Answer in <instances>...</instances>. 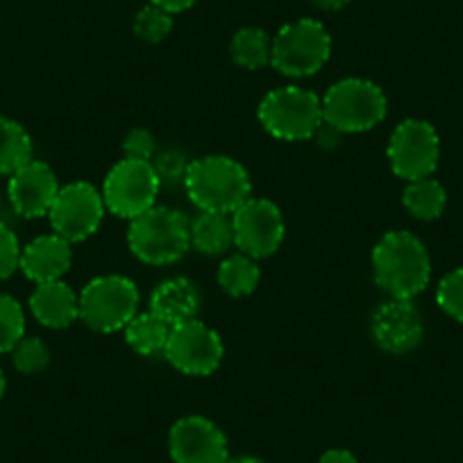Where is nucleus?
Masks as SVG:
<instances>
[{
  "label": "nucleus",
  "mask_w": 463,
  "mask_h": 463,
  "mask_svg": "<svg viewBox=\"0 0 463 463\" xmlns=\"http://www.w3.org/2000/svg\"><path fill=\"white\" fill-rule=\"evenodd\" d=\"M373 275L377 287L391 298L413 300L431 279L430 252L411 232H386L373 248Z\"/></svg>",
  "instance_id": "1"
},
{
  "label": "nucleus",
  "mask_w": 463,
  "mask_h": 463,
  "mask_svg": "<svg viewBox=\"0 0 463 463\" xmlns=\"http://www.w3.org/2000/svg\"><path fill=\"white\" fill-rule=\"evenodd\" d=\"M184 189L200 212L234 213L252 198V180L246 166L225 155H209L191 162Z\"/></svg>",
  "instance_id": "2"
},
{
  "label": "nucleus",
  "mask_w": 463,
  "mask_h": 463,
  "mask_svg": "<svg viewBox=\"0 0 463 463\" xmlns=\"http://www.w3.org/2000/svg\"><path fill=\"white\" fill-rule=\"evenodd\" d=\"M189 218L171 207H150L132 218L128 246L132 255L150 266L175 264L189 252Z\"/></svg>",
  "instance_id": "3"
},
{
  "label": "nucleus",
  "mask_w": 463,
  "mask_h": 463,
  "mask_svg": "<svg viewBox=\"0 0 463 463\" xmlns=\"http://www.w3.org/2000/svg\"><path fill=\"white\" fill-rule=\"evenodd\" d=\"M389 102L375 82L345 78L332 84L323 98V123L341 135L373 130L386 118Z\"/></svg>",
  "instance_id": "4"
},
{
  "label": "nucleus",
  "mask_w": 463,
  "mask_h": 463,
  "mask_svg": "<svg viewBox=\"0 0 463 463\" xmlns=\"http://www.w3.org/2000/svg\"><path fill=\"white\" fill-rule=\"evenodd\" d=\"M260 123L282 141H307L323 126V100L302 87H282L260 102Z\"/></svg>",
  "instance_id": "5"
},
{
  "label": "nucleus",
  "mask_w": 463,
  "mask_h": 463,
  "mask_svg": "<svg viewBox=\"0 0 463 463\" xmlns=\"http://www.w3.org/2000/svg\"><path fill=\"white\" fill-rule=\"evenodd\" d=\"M332 37L316 19L287 24L273 39L270 66L287 78H309L327 64Z\"/></svg>",
  "instance_id": "6"
},
{
  "label": "nucleus",
  "mask_w": 463,
  "mask_h": 463,
  "mask_svg": "<svg viewBox=\"0 0 463 463\" xmlns=\"http://www.w3.org/2000/svg\"><path fill=\"white\" fill-rule=\"evenodd\" d=\"M139 288L123 275H102L91 279L80 293V318L102 334L126 329L139 314Z\"/></svg>",
  "instance_id": "7"
},
{
  "label": "nucleus",
  "mask_w": 463,
  "mask_h": 463,
  "mask_svg": "<svg viewBox=\"0 0 463 463\" xmlns=\"http://www.w3.org/2000/svg\"><path fill=\"white\" fill-rule=\"evenodd\" d=\"M159 189L162 184H159L153 164L126 157L107 173L105 184H102V200H105L107 212L132 221L155 207Z\"/></svg>",
  "instance_id": "8"
},
{
  "label": "nucleus",
  "mask_w": 463,
  "mask_h": 463,
  "mask_svg": "<svg viewBox=\"0 0 463 463\" xmlns=\"http://www.w3.org/2000/svg\"><path fill=\"white\" fill-rule=\"evenodd\" d=\"M391 171L402 180L413 182L431 177L439 168L440 139L431 123L407 118L393 130L386 148Z\"/></svg>",
  "instance_id": "9"
},
{
  "label": "nucleus",
  "mask_w": 463,
  "mask_h": 463,
  "mask_svg": "<svg viewBox=\"0 0 463 463\" xmlns=\"http://www.w3.org/2000/svg\"><path fill=\"white\" fill-rule=\"evenodd\" d=\"M164 354L175 371L191 377H204L221 366L225 347L218 332L194 318L171 327Z\"/></svg>",
  "instance_id": "10"
},
{
  "label": "nucleus",
  "mask_w": 463,
  "mask_h": 463,
  "mask_svg": "<svg viewBox=\"0 0 463 463\" xmlns=\"http://www.w3.org/2000/svg\"><path fill=\"white\" fill-rule=\"evenodd\" d=\"M234 246L252 260H264L279 250L287 234L284 216L275 203L266 198H250L232 213Z\"/></svg>",
  "instance_id": "11"
},
{
  "label": "nucleus",
  "mask_w": 463,
  "mask_h": 463,
  "mask_svg": "<svg viewBox=\"0 0 463 463\" xmlns=\"http://www.w3.org/2000/svg\"><path fill=\"white\" fill-rule=\"evenodd\" d=\"M48 218L55 234L64 237L69 243H80L96 234L100 227L105 218V200L93 184L73 182L61 186Z\"/></svg>",
  "instance_id": "12"
},
{
  "label": "nucleus",
  "mask_w": 463,
  "mask_h": 463,
  "mask_svg": "<svg viewBox=\"0 0 463 463\" xmlns=\"http://www.w3.org/2000/svg\"><path fill=\"white\" fill-rule=\"evenodd\" d=\"M373 341L391 354H407L420 345L425 336V320L413 300L389 298L371 318Z\"/></svg>",
  "instance_id": "13"
},
{
  "label": "nucleus",
  "mask_w": 463,
  "mask_h": 463,
  "mask_svg": "<svg viewBox=\"0 0 463 463\" xmlns=\"http://www.w3.org/2000/svg\"><path fill=\"white\" fill-rule=\"evenodd\" d=\"M168 452L175 463H227L230 458L221 427L203 416H184L171 427Z\"/></svg>",
  "instance_id": "14"
},
{
  "label": "nucleus",
  "mask_w": 463,
  "mask_h": 463,
  "mask_svg": "<svg viewBox=\"0 0 463 463\" xmlns=\"http://www.w3.org/2000/svg\"><path fill=\"white\" fill-rule=\"evenodd\" d=\"M60 189L55 171L39 159H30L19 171L12 173L7 195L19 216L42 218L48 216Z\"/></svg>",
  "instance_id": "15"
},
{
  "label": "nucleus",
  "mask_w": 463,
  "mask_h": 463,
  "mask_svg": "<svg viewBox=\"0 0 463 463\" xmlns=\"http://www.w3.org/2000/svg\"><path fill=\"white\" fill-rule=\"evenodd\" d=\"M71 264H73V250L60 234H43L21 250V270L34 284L61 279L69 273Z\"/></svg>",
  "instance_id": "16"
},
{
  "label": "nucleus",
  "mask_w": 463,
  "mask_h": 463,
  "mask_svg": "<svg viewBox=\"0 0 463 463\" xmlns=\"http://www.w3.org/2000/svg\"><path fill=\"white\" fill-rule=\"evenodd\" d=\"M30 309L43 327L64 329L80 318V296L61 279L43 282L30 296Z\"/></svg>",
  "instance_id": "17"
},
{
  "label": "nucleus",
  "mask_w": 463,
  "mask_h": 463,
  "mask_svg": "<svg viewBox=\"0 0 463 463\" xmlns=\"http://www.w3.org/2000/svg\"><path fill=\"white\" fill-rule=\"evenodd\" d=\"M164 323L175 325L189 323L200 311V291L191 279L171 278L157 284L150 296V309Z\"/></svg>",
  "instance_id": "18"
},
{
  "label": "nucleus",
  "mask_w": 463,
  "mask_h": 463,
  "mask_svg": "<svg viewBox=\"0 0 463 463\" xmlns=\"http://www.w3.org/2000/svg\"><path fill=\"white\" fill-rule=\"evenodd\" d=\"M191 248L200 255L218 257L225 255L234 246V225L230 213L200 212L189 222Z\"/></svg>",
  "instance_id": "19"
},
{
  "label": "nucleus",
  "mask_w": 463,
  "mask_h": 463,
  "mask_svg": "<svg viewBox=\"0 0 463 463\" xmlns=\"http://www.w3.org/2000/svg\"><path fill=\"white\" fill-rule=\"evenodd\" d=\"M168 334H171V325H166L162 318H157L153 311L137 314L135 318L126 325L128 345H130L137 354H144V357H153V354L164 353Z\"/></svg>",
  "instance_id": "20"
},
{
  "label": "nucleus",
  "mask_w": 463,
  "mask_h": 463,
  "mask_svg": "<svg viewBox=\"0 0 463 463\" xmlns=\"http://www.w3.org/2000/svg\"><path fill=\"white\" fill-rule=\"evenodd\" d=\"M402 203L418 221H436L445 212L448 194L434 177H422V180L409 182L402 194Z\"/></svg>",
  "instance_id": "21"
},
{
  "label": "nucleus",
  "mask_w": 463,
  "mask_h": 463,
  "mask_svg": "<svg viewBox=\"0 0 463 463\" xmlns=\"http://www.w3.org/2000/svg\"><path fill=\"white\" fill-rule=\"evenodd\" d=\"M33 159V139L21 123L0 116V175H12Z\"/></svg>",
  "instance_id": "22"
},
{
  "label": "nucleus",
  "mask_w": 463,
  "mask_h": 463,
  "mask_svg": "<svg viewBox=\"0 0 463 463\" xmlns=\"http://www.w3.org/2000/svg\"><path fill=\"white\" fill-rule=\"evenodd\" d=\"M230 55L234 64L248 71H260L270 64L273 55V39L260 28H241L230 43Z\"/></svg>",
  "instance_id": "23"
},
{
  "label": "nucleus",
  "mask_w": 463,
  "mask_h": 463,
  "mask_svg": "<svg viewBox=\"0 0 463 463\" xmlns=\"http://www.w3.org/2000/svg\"><path fill=\"white\" fill-rule=\"evenodd\" d=\"M261 270L257 266V260L248 255H232L218 269V287L232 298L250 296L260 287Z\"/></svg>",
  "instance_id": "24"
},
{
  "label": "nucleus",
  "mask_w": 463,
  "mask_h": 463,
  "mask_svg": "<svg viewBox=\"0 0 463 463\" xmlns=\"http://www.w3.org/2000/svg\"><path fill=\"white\" fill-rule=\"evenodd\" d=\"M25 336V314L19 300L0 293V354L12 353Z\"/></svg>",
  "instance_id": "25"
},
{
  "label": "nucleus",
  "mask_w": 463,
  "mask_h": 463,
  "mask_svg": "<svg viewBox=\"0 0 463 463\" xmlns=\"http://www.w3.org/2000/svg\"><path fill=\"white\" fill-rule=\"evenodd\" d=\"M12 362L24 375H37L51 366V350L37 336H24L12 350Z\"/></svg>",
  "instance_id": "26"
},
{
  "label": "nucleus",
  "mask_w": 463,
  "mask_h": 463,
  "mask_svg": "<svg viewBox=\"0 0 463 463\" xmlns=\"http://www.w3.org/2000/svg\"><path fill=\"white\" fill-rule=\"evenodd\" d=\"M173 30V14L164 12L162 7L153 5L139 12L135 16V34L146 43H159L171 34Z\"/></svg>",
  "instance_id": "27"
},
{
  "label": "nucleus",
  "mask_w": 463,
  "mask_h": 463,
  "mask_svg": "<svg viewBox=\"0 0 463 463\" xmlns=\"http://www.w3.org/2000/svg\"><path fill=\"white\" fill-rule=\"evenodd\" d=\"M150 164H153L162 186L184 184L186 173H189L191 166V162H186V155L180 148L157 150V155H155V159Z\"/></svg>",
  "instance_id": "28"
},
{
  "label": "nucleus",
  "mask_w": 463,
  "mask_h": 463,
  "mask_svg": "<svg viewBox=\"0 0 463 463\" xmlns=\"http://www.w3.org/2000/svg\"><path fill=\"white\" fill-rule=\"evenodd\" d=\"M436 302L449 318L463 323V269L449 270L440 279L436 287Z\"/></svg>",
  "instance_id": "29"
},
{
  "label": "nucleus",
  "mask_w": 463,
  "mask_h": 463,
  "mask_svg": "<svg viewBox=\"0 0 463 463\" xmlns=\"http://www.w3.org/2000/svg\"><path fill=\"white\" fill-rule=\"evenodd\" d=\"M21 250L24 248L19 246L14 232L5 222H0V282L21 269Z\"/></svg>",
  "instance_id": "30"
},
{
  "label": "nucleus",
  "mask_w": 463,
  "mask_h": 463,
  "mask_svg": "<svg viewBox=\"0 0 463 463\" xmlns=\"http://www.w3.org/2000/svg\"><path fill=\"white\" fill-rule=\"evenodd\" d=\"M123 150H126L128 159L153 162L155 155H157V141H155L153 132L144 130V128H135L123 139Z\"/></svg>",
  "instance_id": "31"
},
{
  "label": "nucleus",
  "mask_w": 463,
  "mask_h": 463,
  "mask_svg": "<svg viewBox=\"0 0 463 463\" xmlns=\"http://www.w3.org/2000/svg\"><path fill=\"white\" fill-rule=\"evenodd\" d=\"M153 5L162 7L168 14H180V12H186L189 7H194L198 0H150Z\"/></svg>",
  "instance_id": "32"
},
{
  "label": "nucleus",
  "mask_w": 463,
  "mask_h": 463,
  "mask_svg": "<svg viewBox=\"0 0 463 463\" xmlns=\"http://www.w3.org/2000/svg\"><path fill=\"white\" fill-rule=\"evenodd\" d=\"M318 463H359V461H357V457L350 452V449L334 448V449H327V452L320 457Z\"/></svg>",
  "instance_id": "33"
},
{
  "label": "nucleus",
  "mask_w": 463,
  "mask_h": 463,
  "mask_svg": "<svg viewBox=\"0 0 463 463\" xmlns=\"http://www.w3.org/2000/svg\"><path fill=\"white\" fill-rule=\"evenodd\" d=\"M311 3L323 12H338L345 5H350V0H311Z\"/></svg>",
  "instance_id": "34"
},
{
  "label": "nucleus",
  "mask_w": 463,
  "mask_h": 463,
  "mask_svg": "<svg viewBox=\"0 0 463 463\" xmlns=\"http://www.w3.org/2000/svg\"><path fill=\"white\" fill-rule=\"evenodd\" d=\"M227 463H264V461L257 457H234V458H227Z\"/></svg>",
  "instance_id": "35"
},
{
  "label": "nucleus",
  "mask_w": 463,
  "mask_h": 463,
  "mask_svg": "<svg viewBox=\"0 0 463 463\" xmlns=\"http://www.w3.org/2000/svg\"><path fill=\"white\" fill-rule=\"evenodd\" d=\"M5 389H7L5 375H3V371H0V398H3V395H5Z\"/></svg>",
  "instance_id": "36"
}]
</instances>
